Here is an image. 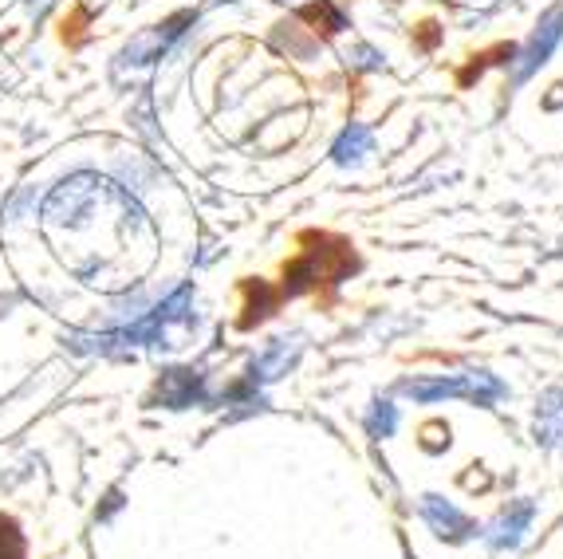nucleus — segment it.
<instances>
[{"mask_svg": "<svg viewBox=\"0 0 563 559\" xmlns=\"http://www.w3.org/2000/svg\"><path fill=\"white\" fill-rule=\"evenodd\" d=\"M308 241L311 249H303L284 268V296H303L320 284H339L358 268V256L347 241H339V237H308Z\"/></svg>", "mask_w": 563, "mask_h": 559, "instance_id": "nucleus-1", "label": "nucleus"}, {"mask_svg": "<svg viewBox=\"0 0 563 559\" xmlns=\"http://www.w3.org/2000/svg\"><path fill=\"white\" fill-rule=\"evenodd\" d=\"M194 319V292L178 288L166 304H158L154 311L139 316L134 324L114 327L107 336H95V351H119V347H139V343H162V339L174 331V327H186Z\"/></svg>", "mask_w": 563, "mask_h": 559, "instance_id": "nucleus-2", "label": "nucleus"}, {"mask_svg": "<svg viewBox=\"0 0 563 559\" xmlns=\"http://www.w3.org/2000/svg\"><path fill=\"white\" fill-rule=\"evenodd\" d=\"M402 394H410L413 402H442V398H465L477 406H493L497 398H505V383L493 379L485 371L473 374H430V379H410L402 386Z\"/></svg>", "mask_w": 563, "mask_h": 559, "instance_id": "nucleus-3", "label": "nucleus"}, {"mask_svg": "<svg viewBox=\"0 0 563 559\" xmlns=\"http://www.w3.org/2000/svg\"><path fill=\"white\" fill-rule=\"evenodd\" d=\"M563 40V9H552L548 17H540V24L532 29V36L525 40V47H517L512 59V84H525L528 75H536L540 67L552 59V52Z\"/></svg>", "mask_w": 563, "mask_h": 559, "instance_id": "nucleus-4", "label": "nucleus"}, {"mask_svg": "<svg viewBox=\"0 0 563 559\" xmlns=\"http://www.w3.org/2000/svg\"><path fill=\"white\" fill-rule=\"evenodd\" d=\"M186 24H194V12H178V17H169L166 24H158V29L142 32L139 40H131V44L122 47V67H142V64H154V59H162V52H166L174 40L186 32Z\"/></svg>", "mask_w": 563, "mask_h": 559, "instance_id": "nucleus-5", "label": "nucleus"}, {"mask_svg": "<svg viewBox=\"0 0 563 559\" xmlns=\"http://www.w3.org/2000/svg\"><path fill=\"white\" fill-rule=\"evenodd\" d=\"M532 516H536V504L532 501H512L505 513L497 516V520L488 524L485 544L493 551L517 548V544L525 540V531H528V524H532Z\"/></svg>", "mask_w": 563, "mask_h": 559, "instance_id": "nucleus-6", "label": "nucleus"}, {"mask_svg": "<svg viewBox=\"0 0 563 559\" xmlns=\"http://www.w3.org/2000/svg\"><path fill=\"white\" fill-rule=\"evenodd\" d=\"M422 516L442 540H453V544L470 540L473 531H477V524L461 513V508H453L450 501H442V496H422Z\"/></svg>", "mask_w": 563, "mask_h": 559, "instance_id": "nucleus-7", "label": "nucleus"}, {"mask_svg": "<svg viewBox=\"0 0 563 559\" xmlns=\"http://www.w3.org/2000/svg\"><path fill=\"white\" fill-rule=\"evenodd\" d=\"M154 402L169 406V410H186L194 402H206V379L198 371H166L162 374Z\"/></svg>", "mask_w": 563, "mask_h": 559, "instance_id": "nucleus-8", "label": "nucleus"}, {"mask_svg": "<svg viewBox=\"0 0 563 559\" xmlns=\"http://www.w3.org/2000/svg\"><path fill=\"white\" fill-rule=\"evenodd\" d=\"M296 359H300V339H273L253 359V366H249V383L253 386L273 383V379L288 374V366H296Z\"/></svg>", "mask_w": 563, "mask_h": 559, "instance_id": "nucleus-9", "label": "nucleus"}, {"mask_svg": "<svg viewBox=\"0 0 563 559\" xmlns=\"http://www.w3.org/2000/svg\"><path fill=\"white\" fill-rule=\"evenodd\" d=\"M536 441L548 449H563V386L548 391L536 406Z\"/></svg>", "mask_w": 563, "mask_h": 559, "instance_id": "nucleus-10", "label": "nucleus"}, {"mask_svg": "<svg viewBox=\"0 0 563 559\" xmlns=\"http://www.w3.org/2000/svg\"><path fill=\"white\" fill-rule=\"evenodd\" d=\"M331 154H335L339 166H355V162L363 158V154H371V131H366L363 122H351L347 131H343L335 139Z\"/></svg>", "mask_w": 563, "mask_h": 559, "instance_id": "nucleus-11", "label": "nucleus"}, {"mask_svg": "<svg viewBox=\"0 0 563 559\" xmlns=\"http://www.w3.org/2000/svg\"><path fill=\"white\" fill-rule=\"evenodd\" d=\"M300 20H303V24H311V32H316V36H320V32H323V36H339V32L347 29V17H343L331 0H316V4H308V9L300 12Z\"/></svg>", "mask_w": 563, "mask_h": 559, "instance_id": "nucleus-12", "label": "nucleus"}, {"mask_svg": "<svg viewBox=\"0 0 563 559\" xmlns=\"http://www.w3.org/2000/svg\"><path fill=\"white\" fill-rule=\"evenodd\" d=\"M244 292H249V308H244V316H241V327H253V324H261L264 316H273L276 292L268 288L264 280H249V284H244Z\"/></svg>", "mask_w": 563, "mask_h": 559, "instance_id": "nucleus-13", "label": "nucleus"}, {"mask_svg": "<svg viewBox=\"0 0 563 559\" xmlns=\"http://www.w3.org/2000/svg\"><path fill=\"white\" fill-rule=\"evenodd\" d=\"M398 426V410L395 402H375V410L366 418V429H371V438H390Z\"/></svg>", "mask_w": 563, "mask_h": 559, "instance_id": "nucleus-14", "label": "nucleus"}, {"mask_svg": "<svg viewBox=\"0 0 563 559\" xmlns=\"http://www.w3.org/2000/svg\"><path fill=\"white\" fill-rule=\"evenodd\" d=\"M0 559H24V536L12 520H0Z\"/></svg>", "mask_w": 563, "mask_h": 559, "instance_id": "nucleus-15", "label": "nucleus"}, {"mask_svg": "<svg viewBox=\"0 0 563 559\" xmlns=\"http://www.w3.org/2000/svg\"><path fill=\"white\" fill-rule=\"evenodd\" d=\"M355 67H363V72H371V67H378V56L371 52V47H355V59H351Z\"/></svg>", "mask_w": 563, "mask_h": 559, "instance_id": "nucleus-16", "label": "nucleus"}, {"mask_svg": "<svg viewBox=\"0 0 563 559\" xmlns=\"http://www.w3.org/2000/svg\"><path fill=\"white\" fill-rule=\"evenodd\" d=\"M52 4H56V0H29V12H32V17L40 20V17H44L47 9H52Z\"/></svg>", "mask_w": 563, "mask_h": 559, "instance_id": "nucleus-17", "label": "nucleus"}]
</instances>
